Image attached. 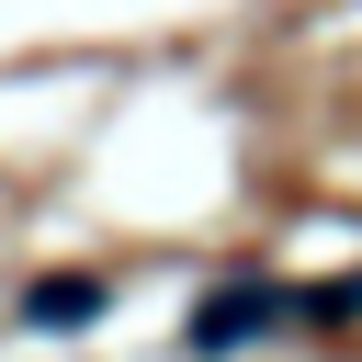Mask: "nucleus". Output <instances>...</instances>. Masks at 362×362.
Masks as SVG:
<instances>
[{"label":"nucleus","instance_id":"f257e3e1","mask_svg":"<svg viewBox=\"0 0 362 362\" xmlns=\"http://www.w3.org/2000/svg\"><path fill=\"white\" fill-rule=\"evenodd\" d=\"M34 317H45V328H68V317H102V283H79V272H68V283H45V294H34Z\"/></svg>","mask_w":362,"mask_h":362}]
</instances>
